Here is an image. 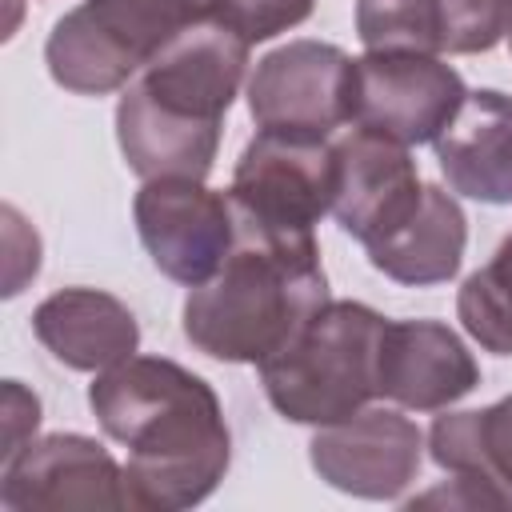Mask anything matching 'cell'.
<instances>
[{"label": "cell", "instance_id": "cell-16", "mask_svg": "<svg viewBox=\"0 0 512 512\" xmlns=\"http://www.w3.org/2000/svg\"><path fill=\"white\" fill-rule=\"evenodd\" d=\"M428 452L472 492L476 508H512V396L472 412L444 408L432 420Z\"/></svg>", "mask_w": 512, "mask_h": 512}, {"label": "cell", "instance_id": "cell-8", "mask_svg": "<svg viewBox=\"0 0 512 512\" xmlns=\"http://www.w3.org/2000/svg\"><path fill=\"white\" fill-rule=\"evenodd\" d=\"M468 88L452 64L424 52H364L356 56V112L352 124L396 144H432Z\"/></svg>", "mask_w": 512, "mask_h": 512}, {"label": "cell", "instance_id": "cell-22", "mask_svg": "<svg viewBox=\"0 0 512 512\" xmlns=\"http://www.w3.org/2000/svg\"><path fill=\"white\" fill-rule=\"evenodd\" d=\"M444 52L472 56L496 48L512 32V0H436Z\"/></svg>", "mask_w": 512, "mask_h": 512}, {"label": "cell", "instance_id": "cell-6", "mask_svg": "<svg viewBox=\"0 0 512 512\" xmlns=\"http://www.w3.org/2000/svg\"><path fill=\"white\" fill-rule=\"evenodd\" d=\"M132 220L152 264L184 288L204 284L224 264L236 236L228 192L188 176L144 180L132 200Z\"/></svg>", "mask_w": 512, "mask_h": 512}, {"label": "cell", "instance_id": "cell-4", "mask_svg": "<svg viewBox=\"0 0 512 512\" xmlns=\"http://www.w3.org/2000/svg\"><path fill=\"white\" fill-rule=\"evenodd\" d=\"M244 96L256 128L332 136L356 112V60L324 40H288L252 64Z\"/></svg>", "mask_w": 512, "mask_h": 512}, {"label": "cell", "instance_id": "cell-5", "mask_svg": "<svg viewBox=\"0 0 512 512\" xmlns=\"http://www.w3.org/2000/svg\"><path fill=\"white\" fill-rule=\"evenodd\" d=\"M336 192V152L328 136L272 132L260 128L232 172V204L264 224L312 232L324 212H332Z\"/></svg>", "mask_w": 512, "mask_h": 512}, {"label": "cell", "instance_id": "cell-11", "mask_svg": "<svg viewBox=\"0 0 512 512\" xmlns=\"http://www.w3.org/2000/svg\"><path fill=\"white\" fill-rule=\"evenodd\" d=\"M248 48L220 20H196L144 64L140 84L168 108L224 124L248 72Z\"/></svg>", "mask_w": 512, "mask_h": 512}, {"label": "cell", "instance_id": "cell-12", "mask_svg": "<svg viewBox=\"0 0 512 512\" xmlns=\"http://www.w3.org/2000/svg\"><path fill=\"white\" fill-rule=\"evenodd\" d=\"M480 384L468 344L440 320H388L380 340V396L408 412H444Z\"/></svg>", "mask_w": 512, "mask_h": 512}, {"label": "cell", "instance_id": "cell-7", "mask_svg": "<svg viewBox=\"0 0 512 512\" xmlns=\"http://www.w3.org/2000/svg\"><path fill=\"white\" fill-rule=\"evenodd\" d=\"M8 512H124V464L80 432L32 436L0 468Z\"/></svg>", "mask_w": 512, "mask_h": 512}, {"label": "cell", "instance_id": "cell-13", "mask_svg": "<svg viewBox=\"0 0 512 512\" xmlns=\"http://www.w3.org/2000/svg\"><path fill=\"white\" fill-rule=\"evenodd\" d=\"M220 128H224L220 120H200L160 104L140 80H132L116 104V140L128 168L140 180H160V176L204 180L220 148Z\"/></svg>", "mask_w": 512, "mask_h": 512}, {"label": "cell", "instance_id": "cell-25", "mask_svg": "<svg viewBox=\"0 0 512 512\" xmlns=\"http://www.w3.org/2000/svg\"><path fill=\"white\" fill-rule=\"evenodd\" d=\"M4 244H8L4 296H16L24 288V280H32L40 272V240H36V232L24 224V216L12 204H4Z\"/></svg>", "mask_w": 512, "mask_h": 512}, {"label": "cell", "instance_id": "cell-15", "mask_svg": "<svg viewBox=\"0 0 512 512\" xmlns=\"http://www.w3.org/2000/svg\"><path fill=\"white\" fill-rule=\"evenodd\" d=\"M32 332L72 372H108L140 348V324L132 308L100 288L52 292L36 304Z\"/></svg>", "mask_w": 512, "mask_h": 512}, {"label": "cell", "instance_id": "cell-21", "mask_svg": "<svg viewBox=\"0 0 512 512\" xmlns=\"http://www.w3.org/2000/svg\"><path fill=\"white\" fill-rule=\"evenodd\" d=\"M356 36L364 52H424L440 56L436 0H356Z\"/></svg>", "mask_w": 512, "mask_h": 512}, {"label": "cell", "instance_id": "cell-18", "mask_svg": "<svg viewBox=\"0 0 512 512\" xmlns=\"http://www.w3.org/2000/svg\"><path fill=\"white\" fill-rule=\"evenodd\" d=\"M44 64H48V76L76 96L124 92L132 76H140V64L92 20L84 4L64 12L52 24L44 44Z\"/></svg>", "mask_w": 512, "mask_h": 512}, {"label": "cell", "instance_id": "cell-10", "mask_svg": "<svg viewBox=\"0 0 512 512\" xmlns=\"http://www.w3.org/2000/svg\"><path fill=\"white\" fill-rule=\"evenodd\" d=\"M336 224L364 248L392 228H400L420 204V168L408 156V144H396L368 128H348L336 144Z\"/></svg>", "mask_w": 512, "mask_h": 512}, {"label": "cell", "instance_id": "cell-9", "mask_svg": "<svg viewBox=\"0 0 512 512\" xmlns=\"http://www.w3.org/2000/svg\"><path fill=\"white\" fill-rule=\"evenodd\" d=\"M312 472L360 500H396L420 472L424 432L400 408H360L336 424H320L308 444Z\"/></svg>", "mask_w": 512, "mask_h": 512}, {"label": "cell", "instance_id": "cell-14", "mask_svg": "<svg viewBox=\"0 0 512 512\" xmlns=\"http://www.w3.org/2000/svg\"><path fill=\"white\" fill-rule=\"evenodd\" d=\"M452 192L480 204H512V96L476 88L432 140Z\"/></svg>", "mask_w": 512, "mask_h": 512}, {"label": "cell", "instance_id": "cell-17", "mask_svg": "<svg viewBox=\"0 0 512 512\" xmlns=\"http://www.w3.org/2000/svg\"><path fill=\"white\" fill-rule=\"evenodd\" d=\"M464 244H468V220L456 196L444 192L440 184H424L416 212L400 228L368 244V264L396 284L428 288L460 272Z\"/></svg>", "mask_w": 512, "mask_h": 512}, {"label": "cell", "instance_id": "cell-26", "mask_svg": "<svg viewBox=\"0 0 512 512\" xmlns=\"http://www.w3.org/2000/svg\"><path fill=\"white\" fill-rule=\"evenodd\" d=\"M192 4H196V16H200V20H212L228 0H192Z\"/></svg>", "mask_w": 512, "mask_h": 512}, {"label": "cell", "instance_id": "cell-23", "mask_svg": "<svg viewBox=\"0 0 512 512\" xmlns=\"http://www.w3.org/2000/svg\"><path fill=\"white\" fill-rule=\"evenodd\" d=\"M316 0H228L212 20L232 28L244 44H264L312 16Z\"/></svg>", "mask_w": 512, "mask_h": 512}, {"label": "cell", "instance_id": "cell-3", "mask_svg": "<svg viewBox=\"0 0 512 512\" xmlns=\"http://www.w3.org/2000/svg\"><path fill=\"white\" fill-rule=\"evenodd\" d=\"M388 316L356 300H328L312 324L260 364L268 404L292 424H336L380 396V340Z\"/></svg>", "mask_w": 512, "mask_h": 512}, {"label": "cell", "instance_id": "cell-24", "mask_svg": "<svg viewBox=\"0 0 512 512\" xmlns=\"http://www.w3.org/2000/svg\"><path fill=\"white\" fill-rule=\"evenodd\" d=\"M0 460H8L20 444H28L40 428V400L36 392H28L20 380H4V396H0Z\"/></svg>", "mask_w": 512, "mask_h": 512}, {"label": "cell", "instance_id": "cell-1", "mask_svg": "<svg viewBox=\"0 0 512 512\" xmlns=\"http://www.w3.org/2000/svg\"><path fill=\"white\" fill-rule=\"evenodd\" d=\"M88 404L104 436L128 448V512L196 508L220 488L232 464V436L204 376L168 356H128L96 372Z\"/></svg>", "mask_w": 512, "mask_h": 512}, {"label": "cell", "instance_id": "cell-2", "mask_svg": "<svg viewBox=\"0 0 512 512\" xmlns=\"http://www.w3.org/2000/svg\"><path fill=\"white\" fill-rule=\"evenodd\" d=\"M232 200V196H228ZM224 264L184 300V336L224 364H264L284 352L332 300L312 232H292L236 208Z\"/></svg>", "mask_w": 512, "mask_h": 512}, {"label": "cell", "instance_id": "cell-20", "mask_svg": "<svg viewBox=\"0 0 512 512\" xmlns=\"http://www.w3.org/2000/svg\"><path fill=\"white\" fill-rule=\"evenodd\" d=\"M84 8L140 64V72L168 40L200 20L192 0H84Z\"/></svg>", "mask_w": 512, "mask_h": 512}, {"label": "cell", "instance_id": "cell-27", "mask_svg": "<svg viewBox=\"0 0 512 512\" xmlns=\"http://www.w3.org/2000/svg\"><path fill=\"white\" fill-rule=\"evenodd\" d=\"M508 48H512V32H508Z\"/></svg>", "mask_w": 512, "mask_h": 512}, {"label": "cell", "instance_id": "cell-19", "mask_svg": "<svg viewBox=\"0 0 512 512\" xmlns=\"http://www.w3.org/2000/svg\"><path fill=\"white\" fill-rule=\"evenodd\" d=\"M456 316L484 352L512 356V236H504L492 260L460 284Z\"/></svg>", "mask_w": 512, "mask_h": 512}]
</instances>
